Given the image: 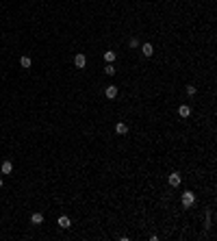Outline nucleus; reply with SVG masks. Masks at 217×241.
<instances>
[{
  "label": "nucleus",
  "mask_w": 217,
  "mask_h": 241,
  "mask_svg": "<svg viewBox=\"0 0 217 241\" xmlns=\"http://www.w3.org/2000/svg\"><path fill=\"white\" fill-rule=\"evenodd\" d=\"M193 202H195V195H193V191H185V193H182V206H187V209H189Z\"/></svg>",
  "instance_id": "f257e3e1"
},
{
  "label": "nucleus",
  "mask_w": 217,
  "mask_h": 241,
  "mask_svg": "<svg viewBox=\"0 0 217 241\" xmlns=\"http://www.w3.org/2000/svg\"><path fill=\"white\" fill-rule=\"evenodd\" d=\"M74 65H76V67H85L87 65V57L83 54V52H78V54L74 57Z\"/></svg>",
  "instance_id": "f03ea898"
},
{
  "label": "nucleus",
  "mask_w": 217,
  "mask_h": 241,
  "mask_svg": "<svg viewBox=\"0 0 217 241\" xmlns=\"http://www.w3.org/2000/svg\"><path fill=\"white\" fill-rule=\"evenodd\" d=\"M178 113H180V117H189V115H191V106H189V104H180Z\"/></svg>",
  "instance_id": "7ed1b4c3"
},
{
  "label": "nucleus",
  "mask_w": 217,
  "mask_h": 241,
  "mask_svg": "<svg viewBox=\"0 0 217 241\" xmlns=\"http://www.w3.org/2000/svg\"><path fill=\"white\" fill-rule=\"evenodd\" d=\"M115 133H117V135H126V133H128V126H126L124 122H117V124H115Z\"/></svg>",
  "instance_id": "20e7f679"
},
{
  "label": "nucleus",
  "mask_w": 217,
  "mask_h": 241,
  "mask_svg": "<svg viewBox=\"0 0 217 241\" xmlns=\"http://www.w3.org/2000/svg\"><path fill=\"white\" fill-rule=\"evenodd\" d=\"M170 185H172V187H178V185H180V174H178V172L170 174Z\"/></svg>",
  "instance_id": "39448f33"
},
{
  "label": "nucleus",
  "mask_w": 217,
  "mask_h": 241,
  "mask_svg": "<svg viewBox=\"0 0 217 241\" xmlns=\"http://www.w3.org/2000/svg\"><path fill=\"white\" fill-rule=\"evenodd\" d=\"M0 170H2V174H11V172H13V165H11V163H9V161H4V163H2V167H0Z\"/></svg>",
  "instance_id": "423d86ee"
},
{
  "label": "nucleus",
  "mask_w": 217,
  "mask_h": 241,
  "mask_svg": "<svg viewBox=\"0 0 217 241\" xmlns=\"http://www.w3.org/2000/svg\"><path fill=\"white\" fill-rule=\"evenodd\" d=\"M31 222H33V224H42L43 215H42V213H33V215H31Z\"/></svg>",
  "instance_id": "0eeeda50"
},
{
  "label": "nucleus",
  "mask_w": 217,
  "mask_h": 241,
  "mask_svg": "<svg viewBox=\"0 0 217 241\" xmlns=\"http://www.w3.org/2000/svg\"><path fill=\"white\" fill-rule=\"evenodd\" d=\"M106 98H117V87H106Z\"/></svg>",
  "instance_id": "6e6552de"
},
{
  "label": "nucleus",
  "mask_w": 217,
  "mask_h": 241,
  "mask_svg": "<svg viewBox=\"0 0 217 241\" xmlns=\"http://www.w3.org/2000/svg\"><path fill=\"white\" fill-rule=\"evenodd\" d=\"M59 226H61V228H70V217H65V215L59 217Z\"/></svg>",
  "instance_id": "1a4fd4ad"
},
{
  "label": "nucleus",
  "mask_w": 217,
  "mask_h": 241,
  "mask_svg": "<svg viewBox=\"0 0 217 241\" xmlns=\"http://www.w3.org/2000/svg\"><path fill=\"white\" fill-rule=\"evenodd\" d=\"M143 54H145V57H152V52H154V50H152V44H143Z\"/></svg>",
  "instance_id": "9d476101"
},
{
  "label": "nucleus",
  "mask_w": 217,
  "mask_h": 241,
  "mask_svg": "<svg viewBox=\"0 0 217 241\" xmlns=\"http://www.w3.org/2000/svg\"><path fill=\"white\" fill-rule=\"evenodd\" d=\"M104 59H106L109 63H113V61H115V52H111V50H109V52L104 54Z\"/></svg>",
  "instance_id": "9b49d317"
},
{
  "label": "nucleus",
  "mask_w": 217,
  "mask_h": 241,
  "mask_svg": "<svg viewBox=\"0 0 217 241\" xmlns=\"http://www.w3.org/2000/svg\"><path fill=\"white\" fill-rule=\"evenodd\" d=\"M22 67H31V57H22Z\"/></svg>",
  "instance_id": "f8f14e48"
},
{
  "label": "nucleus",
  "mask_w": 217,
  "mask_h": 241,
  "mask_svg": "<svg viewBox=\"0 0 217 241\" xmlns=\"http://www.w3.org/2000/svg\"><path fill=\"white\" fill-rule=\"evenodd\" d=\"M104 72H106V74H109V76H113V74H115V67H113V65H111V63H109V65H106V67H104Z\"/></svg>",
  "instance_id": "ddd939ff"
},
{
  "label": "nucleus",
  "mask_w": 217,
  "mask_h": 241,
  "mask_svg": "<svg viewBox=\"0 0 217 241\" xmlns=\"http://www.w3.org/2000/svg\"><path fill=\"white\" fill-rule=\"evenodd\" d=\"M195 91H198V89H195L193 85H189V87H187V94H189V96H195Z\"/></svg>",
  "instance_id": "4468645a"
},
{
  "label": "nucleus",
  "mask_w": 217,
  "mask_h": 241,
  "mask_svg": "<svg viewBox=\"0 0 217 241\" xmlns=\"http://www.w3.org/2000/svg\"><path fill=\"white\" fill-rule=\"evenodd\" d=\"M137 44H139V42H137L135 37H132V39H130V42H128V46H130V48H137Z\"/></svg>",
  "instance_id": "2eb2a0df"
},
{
  "label": "nucleus",
  "mask_w": 217,
  "mask_h": 241,
  "mask_svg": "<svg viewBox=\"0 0 217 241\" xmlns=\"http://www.w3.org/2000/svg\"><path fill=\"white\" fill-rule=\"evenodd\" d=\"M0 187H2V178H0Z\"/></svg>",
  "instance_id": "dca6fc26"
}]
</instances>
